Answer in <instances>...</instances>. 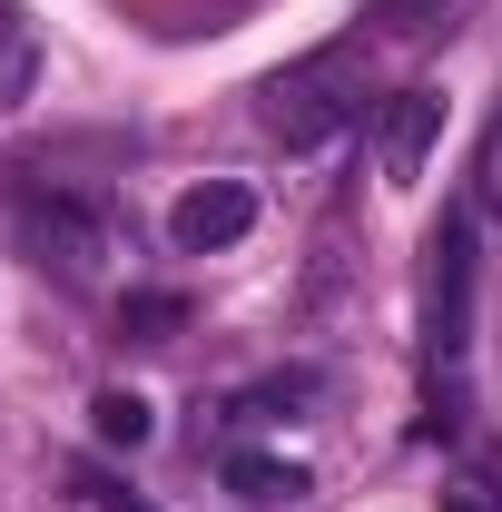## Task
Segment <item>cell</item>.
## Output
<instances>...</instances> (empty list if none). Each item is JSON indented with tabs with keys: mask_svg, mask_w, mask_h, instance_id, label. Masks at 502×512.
Returning a JSON list of instances; mask_svg holds the SVG:
<instances>
[{
	"mask_svg": "<svg viewBox=\"0 0 502 512\" xmlns=\"http://www.w3.org/2000/svg\"><path fill=\"white\" fill-rule=\"evenodd\" d=\"M20 247L40 276H60V286H109L128 256V227L109 197H79V188H20Z\"/></svg>",
	"mask_w": 502,
	"mask_h": 512,
	"instance_id": "obj_1",
	"label": "cell"
},
{
	"mask_svg": "<svg viewBox=\"0 0 502 512\" xmlns=\"http://www.w3.org/2000/svg\"><path fill=\"white\" fill-rule=\"evenodd\" d=\"M256 119H266V138H286V148L345 138V128L365 119V69H355V50H315V60L276 69L256 89Z\"/></svg>",
	"mask_w": 502,
	"mask_h": 512,
	"instance_id": "obj_2",
	"label": "cell"
},
{
	"mask_svg": "<svg viewBox=\"0 0 502 512\" xmlns=\"http://www.w3.org/2000/svg\"><path fill=\"white\" fill-rule=\"evenodd\" d=\"M424 256H434V266H424V345H434V365L453 375L463 345H473V227L443 217Z\"/></svg>",
	"mask_w": 502,
	"mask_h": 512,
	"instance_id": "obj_3",
	"label": "cell"
},
{
	"mask_svg": "<svg viewBox=\"0 0 502 512\" xmlns=\"http://www.w3.org/2000/svg\"><path fill=\"white\" fill-rule=\"evenodd\" d=\"M434 138H443V89H424V79H414V89H394V99L375 109V158H384V178H394V188H414V178H424Z\"/></svg>",
	"mask_w": 502,
	"mask_h": 512,
	"instance_id": "obj_4",
	"label": "cell"
},
{
	"mask_svg": "<svg viewBox=\"0 0 502 512\" xmlns=\"http://www.w3.org/2000/svg\"><path fill=\"white\" fill-rule=\"evenodd\" d=\"M247 227H256V188H247V178H207V188H188L178 207H168L178 256H217V247H237Z\"/></svg>",
	"mask_w": 502,
	"mask_h": 512,
	"instance_id": "obj_5",
	"label": "cell"
},
{
	"mask_svg": "<svg viewBox=\"0 0 502 512\" xmlns=\"http://www.w3.org/2000/svg\"><path fill=\"white\" fill-rule=\"evenodd\" d=\"M227 493L256 503V512H276V503H306L315 473H306V463H286V453H227Z\"/></svg>",
	"mask_w": 502,
	"mask_h": 512,
	"instance_id": "obj_6",
	"label": "cell"
},
{
	"mask_svg": "<svg viewBox=\"0 0 502 512\" xmlns=\"http://www.w3.org/2000/svg\"><path fill=\"white\" fill-rule=\"evenodd\" d=\"M30 89H40V20H30L20 0H0V119H10Z\"/></svg>",
	"mask_w": 502,
	"mask_h": 512,
	"instance_id": "obj_7",
	"label": "cell"
},
{
	"mask_svg": "<svg viewBox=\"0 0 502 512\" xmlns=\"http://www.w3.org/2000/svg\"><path fill=\"white\" fill-rule=\"evenodd\" d=\"M315 394H325V384H315L306 365H296V375H266V384H247V394H237L227 414H237V424H296Z\"/></svg>",
	"mask_w": 502,
	"mask_h": 512,
	"instance_id": "obj_8",
	"label": "cell"
},
{
	"mask_svg": "<svg viewBox=\"0 0 502 512\" xmlns=\"http://www.w3.org/2000/svg\"><path fill=\"white\" fill-rule=\"evenodd\" d=\"M119 325L138 335V345H168V335L188 325V296H128V306H119Z\"/></svg>",
	"mask_w": 502,
	"mask_h": 512,
	"instance_id": "obj_9",
	"label": "cell"
},
{
	"mask_svg": "<svg viewBox=\"0 0 502 512\" xmlns=\"http://www.w3.org/2000/svg\"><path fill=\"white\" fill-rule=\"evenodd\" d=\"M473 207L502 227V109L483 119V148H473Z\"/></svg>",
	"mask_w": 502,
	"mask_h": 512,
	"instance_id": "obj_10",
	"label": "cell"
},
{
	"mask_svg": "<svg viewBox=\"0 0 502 512\" xmlns=\"http://www.w3.org/2000/svg\"><path fill=\"white\" fill-rule=\"evenodd\" d=\"M89 414H99V444H119V453L148 444V404H138V394H99Z\"/></svg>",
	"mask_w": 502,
	"mask_h": 512,
	"instance_id": "obj_11",
	"label": "cell"
},
{
	"mask_svg": "<svg viewBox=\"0 0 502 512\" xmlns=\"http://www.w3.org/2000/svg\"><path fill=\"white\" fill-rule=\"evenodd\" d=\"M384 30H404V40H424V30H453V0H375Z\"/></svg>",
	"mask_w": 502,
	"mask_h": 512,
	"instance_id": "obj_12",
	"label": "cell"
},
{
	"mask_svg": "<svg viewBox=\"0 0 502 512\" xmlns=\"http://www.w3.org/2000/svg\"><path fill=\"white\" fill-rule=\"evenodd\" d=\"M79 493H89L99 512H148V503H138V493L119 483V473H99V463H79Z\"/></svg>",
	"mask_w": 502,
	"mask_h": 512,
	"instance_id": "obj_13",
	"label": "cell"
},
{
	"mask_svg": "<svg viewBox=\"0 0 502 512\" xmlns=\"http://www.w3.org/2000/svg\"><path fill=\"white\" fill-rule=\"evenodd\" d=\"M443 512H483V493H443Z\"/></svg>",
	"mask_w": 502,
	"mask_h": 512,
	"instance_id": "obj_14",
	"label": "cell"
}]
</instances>
